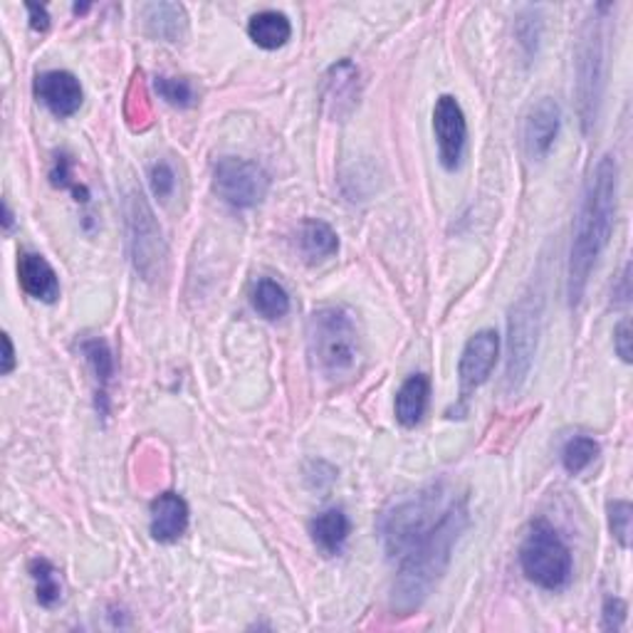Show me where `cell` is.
Wrapping results in <instances>:
<instances>
[{"mask_svg":"<svg viewBox=\"0 0 633 633\" xmlns=\"http://www.w3.org/2000/svg\"><path fill=\"white\" fill-rule=\"evenodd\" d=\"M250 300H252V307H256V312L270 322L283 320V316L289 312L287 289L273 277H260L258 283L252 285Z\"/></svg>","mask_w":633,"mask_h":633,"instance_id":"21","label":"cell"},{"mask_svg":"<svg viewBox=\"0 0 633 633\" xmlns=\"http://www.w3.org/2000/svg\"><path fill=\"white\" fill-rule=\"evenodd\" d=\"M633 330H631V320L626 316V320H621L617 324V330H613V349H617V355L626 361V364H631V359H633Z\"/></svg>","mask_w":633,"mask_h":633,"instance_id":"31","label":"cell"},{"mask_svg":"<svg viewBox=\"0 0 633 633\" xmlns=\"http://www.w3.org/2000/svg\"><path fill=\"white\" fill-rule=\"evenodd\" d=\"M520 567L524 576L539 589L562 592L572 582V551L547 520H535L520 547Z\"/></svg>","mask_w":633,"mask_h":633,"instance_id":"4","label":"cell"},{"mask_svg":"<svg viewBox=\"0 0 633 633\" xmlns=\"http://www.w3.org/2000/svg\"><path fill=\"white\" fill-rule=\"evenodd\" d=\"M497 351H500V337H497L495 330H481L468 339L458 361V382L463 399H468L475 388H481L491 378Z\"/></svg>","mask_w":633,"mask_h":633,"instance_id":"10","label":"cell"},{"mask_svg":"<svg viewBox=\"0 0 633 633\" xmlns=\"http://www.w3.org/2000/svg\"><path fill=\"white\" fill-rule=\"evenodd\" d=\"M50 178H52V184L60 186V188H72V194H75V201H83V203L89 201L87 188L85 186H77L75 181H72L70 159L65 157V153H62V157L55 159V166H52V171H50Z\"/></svg>","mask_w":633,"mask_h":633,"instance_id":"29","label":"cell"},{"mask_svg":"<svg viewBox=\"0 0 633 633\" xmlns=\"http://www.w3.org/2000/svg\"><path fill=\"white\" fill-rule=\"evenodd\" d=\"M79 351H83V357L87 359L89 369H92V374L97 376L99 386H102V396H104V388L110 386L112 376L116 372L114 367V355L110 345H107V339L102 337H87L79 342Z\"/></svg>","mask_w":633,"mask_h":633,"instance_id":"23","label":"cell"},{"mask_svg":"<svg viewBox=\"0 0 633 633\" xmlns=\"http://www.w3.org/2000/svg\"><path fill=\"white\" fill-rule=\"evenodd\" d=\"M468 497L431 485L396 502L378 520L388 559L396 562L394 609L409 613L446 574L460 535L468 528Z\"/></svg>","mask_w":633,"mask_h":633,"instance_id":"1","label":"cell"},{"mask_svg":"<svg viewBox=\"0 0 633 633\" xmlns=\"http://www.w3.org/2000/svg\"><path fill=\"white\" fill-rule=\"evenodd\" d=\"M297 243H300L302 256L310 262H322L337 256L339 238L330 223L320 219H305L297 233Z\"/></svg>","mask_w":633,"mask_h":633,"instance_id":"19","label":"cell"},{"mask_svg":"<svg viewBox=\"0 0 633 633\" xmlns=\"http://www.w3.org/2000/svg\"><path fill=\"white\" fill-rule=\"evenodd\" d=\"M351 532V522L347 518L345 510L332 508L316 514V518L310 522V535L314 547L322 551L324 557H337L345 549L347 539Z\"/></svg>","mask_w":633,"mask_h":633,"instance_id":"16","label":"cell"},{"mask_svg":"<svg viewBox=\"0 0 633 633\" xmlns=\"http://www.w3.org/2000/svg\"><path fill=\"white\" fill-rule=\"evenodd\" d=\"M248 35L262 50H280L293 38V25H289V17L285 13L262 11L250 17Z\"/></svg>","mask_w":633,"mask_h":633,"instance_id":"20","label":"cell"},{"mask_svg":"<svg viewBox=\"0 0 633 633\" xmlns=\"http://www.w3.org/2000/svg\"><path fill=\"white\" fill-rule=\"evenodd\" d=\"M617 196H619V164L611 153L599 159V164L586 181L582 206L574 223L572 250H569L567 270V295L569 305L582 302L586 283H589L596 260L609 246L613 219H617Z\"/></svg>","mask_w":633,"mask_h":633,"instance_id":"2","label":"cell"},{"mask_svg":"<svg viewBox=\"0 0 633 633\" xmlns=\"http://www.w3.org/2000/svg\"><path fill=\"white\" fill-rule=\"evenodd\" d=\"M518 40H520V48L524 52V58L528 62L537 55V48H539V35H542V21H539V13L535 8H528L520 17H518Z\"/></svg>","mask_w":633,"mask_h":633,"instance_id":"26","label":"cell"},{"mask_svg":"<svg viewBox=\"0 0 633 633\" xmlns=\"http://www.w3.org/2000/svg\"><path fill=\"white\" fill-rule=\"evenodd\" d=\"M15 369V349L11 342V334H3V367H0V374L8 376Z\"/></svg>","mask_w":633,"mask_h":633,"instance_id":"34","label":"cell"},{"mask_svg":"<svg viewBox=\"0 0 633 633\" xmlns=\"http://www.w3.org/2000/svg\"><path fill=\"white\" fill-rule=\"evenodd\" d=\"M153 87H157L159 97L164 99L166 104L178 107V110H186V107H191L196 102L194 85L188 83V79H181V77H157V79H153Z\"/></svg>","mask_w":633,"mask_h":633,"instance_id":"25","label":"cell"},{"mask_svg":"<svg viewBox=\"0 0 633 633\" xmlns=\"http://www.w3.org/2000/svg\"><path fill=\"white\" fill-rule=\"evenodd\" d=\"M307 349L314 372L327 382H342L357 372L361 342L355 314L345 307H322L307 322Z\"/></svg>","mask_w":633,"mask_h":633,"instance_id":"3","label":"cell"},{"mask_svg":"<svg viewBox=\"0 0 633 633\" xmlns=\"http://www.w3.org/2000/svg\"><path fill=\"white\" fill-rule=\"evenodd\" d=\"M3 228L11 231L13 228V213H11V206L3 203Z\"/></svg>","mask_w":633,"mask_h":633,"instance_id":"35","label":"cell"},{"mask_svg":"<svg viewBox=\"0 0 633 633\" xmlns=\"http://www.w3.org/2000/svg\"><path fill=\"white\" fill-rule=\"evenodd\" d=\"M626 601L619 596H606L601 611V629L604 631H621L626 623Z\"/></svg>","mask_w":633,"mask_h":633,"instance_id":"30","label":"cell"},{"mask_svg":"<svg viewBox=\"0 0 633 633\" xmlns=\"http://www.w3.org/2000/svg\"><path fill=\"white\" fill-rule=\"evenodd\" d=\"M188 505L176 493H161L151 502V537L161 545H171L186 535Z\"/></svg>","mask_w":633,"mask_h":633,"instance_id":"15","label":"cell"},{"mask_svg":"<svg viewBox=\"0 0 633 633\" xmlns=\"http://www.w3.org/2000/svg\"><path fill=\"white\" fill-rule=\"evenodd\" d=\"M35 97H38L58 120H67V116L79 112L85 92L79 79L72 75V72L48 70L35 77Z\"/></svg>","mask_w":633,"mask_h":633,"instance_id":"12","label":"cell"},{"mask_svg":"<svg viewBox=\"0 0 633 633\" xmlns=\"http://www.w3.org/2000/svg\"><path fill=\"white\" fill-rule=\"evenodd\" d=\"M149 184H151V191L161 201H169L171 196L176 191V171L174 166L169 164V161H157L149 169Z\"/></svg>","mask_w":633,"mask_h":633,"instance_id":"28","label":"cell"},{"mask_svg":"<svg viewBox=\"0 0 633 633\" xmlns=\"http://www.w3.org/2000/svg\"><path fill=\"white\" fill-rule=\"evenodd\" d=\"M141 17H144V28L157 40L166 42H178L186 35L188 17L184 5L178 3H149L141 5Z\"/></svg>","mask_w":633,"mask_h":633,"instance_id":"17","label":"cell"},{"mask_svg":"<svg viewBox=\"0 0 633 633\" xmlns=\"http://www.w3.org/2000/svg\"><path fill=\"white\" fill-rule=\"evenodd\" d=\"M213 191L233 208H252L265 201L270 176L256 161L223 157L213 166Z\"/></svg>","mask_w":633,"mask_h":633,"instance_id":"8","label":"cell"},{"mask_svg":"<svg viewBox=\"0 0 633 633\" xmlns=\"http://www.w3.org/2000/svg\"><path fill=\"white\" fill-rule=\"evenodd\" d=\"M17 280H21L23 293L33 297V300L45 305L58 302L60 277L55 268L40 252H21V258H17Z\"/></svg>","mask_w":633,"mask_h":633,"instance_id":"14","label":"cell"},{"mask_svg":"<svg viewBox=\"0 0 633 633\" xmlns=\"http://www.w3.org/2000/svg\"><path fill=\"white\" fill-rule=\"evenodd\" d=\"M433 134L438 141V159L446 171H456L463 161L468 141L466 112L456 97L443 95L433 107Z\"/></svg>","mask_w":633,"mask_h":633,"instance_id":"9","label":"cell"},{"mask_svg":"<svg viewBox=\"0 0 633 633\" xmlns=\"http://www.w3.org/2000/svg\"><path fill=\"white\" fill-rule=\"evenodd\" d=\"M631 518H633V508L626 500H613L609 505L611 535L623 549L631 547Z\"/></svg>","mask_w":633,"mask_h":633,"instance_id":"27","label":"cell"},{"mask_svg":"<svg viewBox=\"0 0 633 633\" xmlns=\"http://www.w3.org/2000/svg\"><path fill=\"white\" fill-rule=\"evenodd\" d=\"M429 396H431V382L426 374H411L401 384L399 394H396V421L404 429H415L423 419V413L429 409Z\"/></svg>","mask_w":633,"mask_h":633,"instance_id":"18","label":"cell"},{"mask_svg":"<svg viewBox=\"0 0 633 633\" xmlns=\"http://www.w3.org/2000/svg\"><path fill=\"white\" fill-rule=\"evenodd\" d=\"M359 102V70L355 62L342 60L324 77V110L332 120L351 114Z\"/></svg>","mask_w":633,"mask_h":633,"instance_id":"13","label":"cell"},{"mask_svg":"<svg viewBox=\"0 0 633 633\" xmlns=\"http://www.w3.org/2000/svg\"><path fill=\"white\" fill-rule=\"evenodd\" d=\"M629 300H631V262H626V265H623L619 285L613 287V302L626 305Z\"/></svg>","mask_w":633,"mask_h":633,"instance_id":"32","label":"cell"},{"mask_svg":"<svg viewBox=\"0 0 633 633\" xmlns=\"http://www.w3.org/2000/svg\"><path fill=\"white\" fill-rule=\"evenodd\" d=\"M124 223L134 270L147 283H157L166 275L169 248L157 215H153L147 198L139 191H129L124 196Z\"/></svg>","mask_w":633,"mask_h":633,"instance_id":"5","label":"cell"},{"mask_svg":"<svg viewBox=\"0 0 633 633\" xmlns=\"http://www.w3.org/2000/svg\"><path fill=\"white\" fill-rule=\"evenodd\" d=\"M604 89V33L601 21L594 17L584 25L582 40L576 48V99H579V116H582L584 134L592 132L599 114Z\"/></svg>","mask_w":633,"mask_h":633,"instance_id":"7","label":"cell"},{"mask_svg":"<svg viewBox=\"0 0 633 633\" xmlns=\"http://www.w3.org/2000/svg\"><path fill=\"white\" fill-rule=\"evenodd\" d=\"M596 456H599V443L589 436H574L562 450V466L569 475H579L594 463Z\"/></svg>","mask_w":633,"mask_h":633,"instance_id":"24","label":"cell"},{"mask_svg":"<svg viewBox=\"0 0 633 633\" xmlns=\"http://www.w3.org/2000/svg\"><path fill=\"white\" fill-rule=\"evenodd\" d=\"M559 126H562V110L555 99L542 97L530 107L528 116H524L522 141L532 161H542L551 151L559 137Z\"/></svg>","mask_w":633,"mask_h":633,"instance_id":"11","label":"cell"},{"mask_svg":"<svg viewBox=\"0 0 633 633\" xmlns=\"http://www.w3.org/2000/svg\"><path fill=\"white\" fill-rule=\"evenodd\" d=\"M30 576L35 582V596H38V604L45 609H55L65 596V584H62V576L58 572V567L48 562V559L35 557L30 562Z\"/></svg>","mask_w":633,"mask_h":633,"instance_id":"22","label":"cell"},{"mask_svg":"<svg viewBox=\"0 0 633 633\" xmlns=\"http://www.w3.org/2000/svg\"><path fill=\"white\" fill-rule=\"evenodd\" d=\"M25 11L30 13V28H33V30L45 33V30L50 28V15H48V8H45V5H35V3H28V5H25Z\"/></svg>","mask_w":633,"mask_h":633,"instance_id":"33","label":"cell"},{"mask_svg":"<svg viewBox=\"0 0 633 633\" xmlns=\"http://www.w3.org/2000/svg\"><path fill=\"white\" fill-rule=\"evenodd\" d=\"M542 307L545 300L537 289L524 293L512 305L508 320V367H505V388L510 394L518 392L528 378L532 361L537 355L539 327H542Z\"/></svg>","mask_w":633,"mask_h":633,"instance_id":"6","label":"cell"}]
</instances>
